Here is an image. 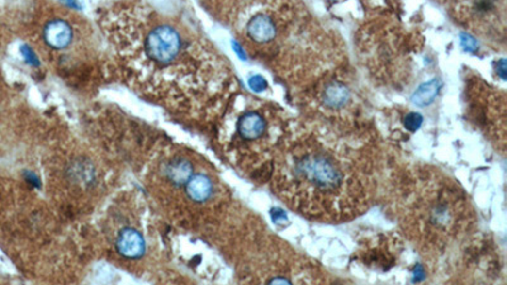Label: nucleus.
<instances>
[{
	"label": "nucleus",
	"instance_id": "nucleus-1",
	"mask_svg": "<svg viewBox=\"0 0 507 285\" xmlns=\"http://www.w3.org/2000/svg\"><path fill=\"white\" fill-rule=\"evenodd\" d=\"M105 32L128 79L170 108L193 114L214 82L210 55L193 31L150 9H122Z\"/></svg>",
	"mask_w": 507,
	"mask_h": 285
},
{
	"label": "nucleus",
	"instance_id": "nucleus-2",
	"mask_svg": "<svg viewBox=\"0 0 507 285\" xmlns=\"http://www.w3.org/2000/svg\"><path fill=\"white\" fill-rule=\"evenodd\" d=\"M278 173L283 195L308 213L336 216L355 204V171L330 152H297L279 162Z\"/></svg>",
	"mask_w": 507,
	"mask_h": 285
},
{
	"label": "nucleus",
	"instance_id": "nucleus-3",
	"mask_svg": "<svg viewBox=\"0 0 507 285\" xmlns=\"http://www.w3.org/2000/svg\"><path fill=\"white\" fill-rule=\"evenodd\" d=\"M167 188L169 193H180V199L190 204L192 209L207 206L217 195V183L212 175L206 171H196V167L180 183Z\"/></svg>",
	"mask_w": 507,
	"mask_h": 285
},
{
	"label": "nucleus",
	"instance_id": "nucleus-4",
	"mask_svg": "<svg viewBox=\"0 0 507 285\" xmlns=\"http://www.w3.org/2000/svg\"><path fill=\"white\" fill-rule=\"evenodd\" d=\"M41 37L49 51L63 52L75 42L76 30L74 24L64 16H53L45 22Z\"/></svg>",
	"mask_w": 507,
	"mask_h": 285
},
{
	"label": "nucleus",
	"instance_id": "nucleus-5",
	"mask_svg": "<svg viewBox=\"0 0 507 285\" xmlns=\"http://www.w3.org/2000/svg\"><path fill=\"white\" fill-rule=\"evenodd\" d=\"M117 253L127 260L140 259L146 253V241L144 235L132 227L119 231L114 241Z\"/></svg>",
	"mask_w": 507,
	"mask_h": 285
},
{
	"label": "nucleus",
	"instance_id": "nucleus-6",
	"mask_svg": "<svg viewBox=\"0 0 507 285\" xmlns=\"http://www.w3.org/2000/svg\"><path fill=\"white\" fill-rule=\"evenodd\" d=\"M266 132V121L260 111H244L236 122V133L242 142H256Z\"/></svg>",
	"mask_w": 507,
	"mask_h": 285
},
{
	"label": "nucleus",
	"instance_id": "nucleus-7",
	"mask_svg": "<svg viewBox=\"0 0 507 285\" xmlns=\"http://www.w3.org/2000/svg\"><path fill=\"white\" fill-rule=\"evenodd\" d=\"M246 33L256 43H268L277 36V27L269 16L258 13L246 24Z\"/></svg>",
	"mask_w": 507,
	"mask_h": 285
},
{
	"label": "nucleus",
	"instance_id": "nucleus-8",
	"mask_svg": "<svg viewBox=\"0 0 507 285\" xmlns=\"http://www.w3.org/2000/svg\"><path fill=\"white\" fill-rule=\"evenodd\" d=\"M439 90H440V81L436 79L431 80L429 82L422 84L415 93H413L412 100L416 105L419 107H426V105L431 104L435 98L438 96Z\"/></svg>",
	"mask_w": 507,
	"mask_h": 285
},
{
	"label": "nucleus",
	"instance_id": "nucleus-9",
	"mask_svg": "<svg viewBox=\"0 0 507 285\" xmlns=\"http://www.w3.org/2000/svg\"><path fill=\"white\" fill-rule=\"evenodd\" d=\"M349 100V92L340 82H332L325 89L324 102L331 108L343 107Z\"/></svg>",
	"mask_w": 507,
	"mask_h": 285
},
{
	"label": "nucleus",
	"instance_id": "nucleus-10",
	"mask_svg": "<svg viewBox=\"0 0 507 285\" xmlns=\"http://www.w3.org/2000/svg\"><path fill=\"white\" fill-rule=\"evenodd\" d=\"M403 125L409 132L417 131L422 125V115L416 111H411L403 118Z\"/></svg>",
	"mask_w": 507,
	"mask_h": 285
},
{
	"label": "nucleus",
	"instance_id": "nucleus-11",
	"mask_svg": "<svg viewBox=\"0 0 507 285\" xmlns=\"http://www.w3.org/2000/svg\"><path fill=\"white\" fill-rule=\"evenodd\" d=\"M249 85L250 88H251V90H254V92L256 93H260L266 89V80L264 79V78H262L260 75H256L250 79Z\"/></svg>",
	"mask_w": 507,
	"mask_h": 285
},
{
	"label": "nucleus",
	"instance_id": "nucleus-12",
	"mask_svg": "<svg viewBox=\"0 0 507 285\" xmlns=\"http://www.w3.org/2000/svg\"><path fill=\"white\" fill-rule=\"evenodd\" d=\"M461 45H463V47H464L465 49H468V51H474L478 47L477 41L472 36H469V34H465V33L461 34Z\"/></svg>",
	"mask_w": 507,
	"mask_h": 285
}]
</instances>
